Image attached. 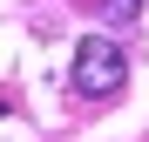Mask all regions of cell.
<instances>
[{
	"mask_svg": "<svg viewBox=\"0 0 149 142\" xmlns=\"http://www.w3.org/2000/svg\"><path fill=\"white\" fill-rule=\"evenodd\" d=\"M68 81H74V95H88V102H109V95L129 81V54H122V41H109V34L74 41V68H68Z\"/></svg>",
	"mask_w": 149,
	"mask_h": 142,
	"instance_id": "cell-1",
	"label": "cell"
},
{
	"mask_svg": "<svg viewBox=\"0 0 149 142\" xmlns=\"http://www.w3.org/2000/svg\"><path fill=\"white\" fill-rule=\"evenodd\" d=\"M81 7H102V14H115V20H129V14H142V0H81Z\"/></svg>",
	"mask_w": 149,
	"mask_h": 142,
	"instance_id": "cell-2",
	"label": "cell"
}]
</instances>
